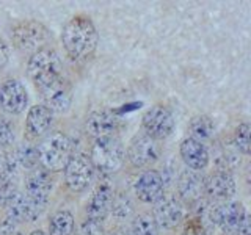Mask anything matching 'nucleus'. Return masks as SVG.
<instances>
[{
	"label": "nucleus",
	"mask_w": 251,
	"mask_h": 235,
	"mask_svg": "<svg viewBox=\"0 0 251 235\" xmlns=\"http://www.w3.org/2000/svg\"><path fill=\"white\" fill-rule=\"evenodd\" d=\"M188 132H190V138L200 141L202 143L204 140H207L212 137L214 133V122L209 116L201 115V116H195L193 119L188 124Z\"/></svg>",
	"instance_id": "4be33fe9"
},
{
	"label": "nucleus",
	"mask_w": 251,
	"mask_h": 235,
	"mask_svg": "<svg viewBox=\"0 0 251 235\" xmlns=\"http://www.w3.org/2000/svg\"><path fill=\"white\" fill-rule=\"evenodd\" d=\"M225 235H231V234H225Z\"/></svg>",
	"instance_id": "473e14b6"
},
{
	"label": "nucleus",
	"mask_w": 251,
	"mask_h": 235,
	"mask_svg": "<svg viewBox=\"0 0 251 235\" xmlns=\"http://www.w3.org/2000/svg\"><path fill=\"white\" fill-rule=\"evenodd\" d=\"M143 129L152 140H165L175 130V116L165 105H154L143 115Z\"/></svg>",
	"instance_id": "0eeeda50"
},
{
	"label": "nucleus",
	"mask_w": 251,
	"mask_h": 235,
	"mask_svg": "<svg viewBox=\"0 0 251 235\" xmlns=\"http://www.w3.org/2000/svg\"><path fill=\"white\" fill-rule=\"evenodd\" d=\"M28 104V94L25 86L16 78L0 85V107L10 115H19Z\"/></svg>",
	"instance_id": "f8f14e48"
},
{
	"label": "nucleus",
	"mask_w": 251,
	"mask_h": 235,
	"mask_svg": "<svg viewBox=\"0 0 251 235\" xmlns=\"http://www.w3.org/2000/svg\"><path fill=\"white\" fill-rule=\"evenodd\" d=\"M30 235H47V234H46V232H43V231H39V229H38V231H33V232H31Z\"/></svg>",
	"instance_id": "2f4dec72"
},
{
	"label": "nucleus",
	"mask_w": 251,
	"mask_h": 235,
	"mask_svg": "<svg viewBox=\"0 0 251 235\" xmlns=\"http://www.w3.org/2000/svg\"><path fill=\"white\" fill-rule=\"evenodd\" d=\"M247 212L242 202L229 201L225 204H218L210 209V221L222 227L225 234H234L237 232L239 226L242 224Z\"/></svg>",
	"instance_id": "6e6552de"
},
{
	"label": "nucleus",
	"mask_w": 251,
	"mask_h": 235,
	"mask_svg": "<svg viewBox=\"0 0 251 235\" xmlns=\"http://www.w3.org/2000/svg\"><path fill=\"white\" fill-rule=\"evenodd\" d=\"M154 212L152 218L157 224V227H163V229H175L176 226L180 224L184 219V206L175 196H162L159 201L154 202Z\"/></svg>",
	"instance_id": "9d476101"
},
{
	"label": "nucleus",
	"mask_w": 251,
	"mask_h": 235,
	"mask_svg": "<svg viewBox=\"0 0 251 235\" xmlns=\"http://www.w3.org/2000/svg\"><path fill=\"white\" fill-rule=\"evenodd\" d=\"M127 235H159V227H157L152 215L141 213L132 221Z\"/></svg>",
	"instance_id": "5701e85b"
},
{
	"label": "nucleus",
	"mask_w": 251,
	"mask_h": 235,
	"mask_svg": "<svg viewBox=\"0 0 251 235\" xmlns=\"http://www.w3.org/2000/svg\"><path fill=\"white\" fill-rule=\"evenodd\" d=\"M71 154V140L63 132H50L36 147L38 162L44 171L57 172L65 169Z\"/></svg>",
	"instance_id": "f03ea898"
},
{
	"label": "nucleus",
	"mask_w": 251,
	"mask_h": 235,
	"mask_svg": "<svg viewBox=\"0 0 251 235\" xmlns=\"http://www.w3.org/2000/svg\"><path fill=\"white\" fill-rule=\"evenodd\" d=\"M127 159L137 168H146L152 164L160 155V146L148 135L133 137L127 147Z\"/></svg>",
	"instance_id": "1a4fd4ad"
},
{
	"label": "nucleus",
	"mask_w": 251,
	"mask_h": 235,
	"mask_svg": "<svg viewBox=\"0 0 251 235\" xmlns=\"http://www.w3.org/2000/svg\"><path fill=\"white\" fill-rule=\"evenodd\" d=\"M118 125H120V119H118V116L113 112H110V110H98V112H93L88 116L85 127L90 137H93L94 140H99L115 137Z\"/></svg>",
	"instance_id": "2eb2a0df"
},
{
	"label": "nucleus",
	"mask_w": 251,
	"mask_h": 235,
	"mask_svg": "<svg viewBox=\"0 0 251 235\" xmlns=\"http://www.w3.org/2000/svg\"><path fill=\"white\" fill-rule=\"evenodd\" d=\"M14 163L18 164V168H25V169H33L35 164L38 163V157H36V149L31 147L28 144L24 143L21 147H18L16 151L11 154Z\"/></svg>",
	"instance_id": "b1692460"
},
{
	"label": "nucleus",
	"mask_w": 251,
	"mask_h": 235,
	"mask_svg": "<svg viewBox=\"0 0 251 235\" xmlns=\"http://www.w3.org/2000/svg\"><path fill=\"white\" fill-rule=\"evenodd\" d=\"M113 215L118 216V218H126L129 216V213L132 212V204L127 198H113V202H112V210Z\"/></svg>",
	"instance_id": "a878e982"
},
{
	"label": "nucleus",
	"mask_w": 251,
	"mask_h": 235,
	"mask_svg": "<svg viewBox=\"0 0 251 235\" xmlns=\"http://www.w3.org/2000/svg\"><path fill=\"white\" fill-rule=\"evenodd\" d=\"M204 188H206V193L210 199L225 204L229 202L235 194V180L229 171L220 169L207 177V180L204 182Z\"/></svg>",
	"instance_id": "4468645a"
},
{
	"label": "nucleus",
	"mask_w": 251,
	"mask_h": 235,
	"mask_svg": "<svg viewBox=\"0 0 251 235\" xmlns=\"http://www.w3.org/2000/svg\"><path fill=\"white\" fill-rule=\"evenodd\" d=\"M8 60H10V47L0 38V69L6 66Z\"/></svg>",
	"instance_id": "c85d7f7f"
},
{
	"label": "nucleus",
	"mask_w": 251,
	"mask_h": 235,
	"mask_svg": "<svg viewBox=\"0 0 251 235\" xmlns=\"http://www.w3.org/2000/svg\"><path fill=\"white\" fill-rule=\"evenodd\" d=\"M13 44L22 52L35 53L38 50L44 49V46L49 43L50 31L44 24L38 21H22L16 24L11 31Z\"/></svg>",
	"instance_id": "20e7f679"
},
{
	"label": "nucleus",
	"mask_w": 251,
	"mask_h": 235,
	"mask_svg": "<svg viewBox=\"0 0 251 235\" xmlns=\"http://www.w3.org/2000/svg\"><path fill=\"white\" fill-rule=\"evenodd\" d=\"M113 191L108 184H102L96 188V191L93 193L91 199L86 206V213H88V219L93 221H102L112 210V202H113Z\"/></svg>",
	"instance_id": "a211bd4d"
},
{
	"label": "nucleus",
	"mask_w": 251,
	"mask_h": 235,
	"mask_svg": "<svg viewBox=\"0 0 251 235\" xmlns=\"http://www.w3.org/2000/svg\"><path fill=\"white\" fill-rule=\"evenodd\" d=\"M61 69L63 66H61V60L58 57V53L53 49L44 47V49L31 53L28 65H27V74L36 88L43 90L47 85L58 80L63 75Z\"/></svg>",
	"instance_id": "7ed1b4c3"
},
{
	"label": "nucleus",
	"mask_w": 251,
	"mask_h": 235,
	"mask_svg": "<svg viewBox=\"0 0 251 235\" xmlns=\"http://www.w3.org/2000/svg\"><path fill=\"white\" fill-rule=\"evenodd\" d=\"M135 194L141 202L151 204L163 196V177L159 171L148 169L141 172L135 182Z\"/></svg>",
	"instance_id": "dca6fc26"
},
{
	"label": "nucleus",
	"mask_w": 251,
	"mask_h": 235,
	"mask_svg": "<svg viewBox=\"0 0 251 235\" xmlns=\"http://www.w3.org/2000/svg\"><path fill=\"white\" fill-rule=\"evenodd\" d=\"M77 235H102V224L99 221L86 219V221L80 226Z\"/></svg>",
	"instance_id": "cd10ccee"
},
{
	"label": "nucleus",
	"mask_w": 251,
	"mask_h": 235,
	"mask_svg": "<svg viewBox=\"0 0 251 235\" xmlns=\"http://www.w3.org/2000/svg\"><path fill=\"white\" fill-rule=\"evenodd\" d=\"M232 144L243 155H247L250 152V124L243 122L235 129Z\"/></svg>",
	"instance_id": "393cba45"
},
{
	"label": "nucleus",
	"mask_w": 251,
	"mask_h": 235,
	"mask_svg": "<svg viewBox=\"0 0 251 235\" xmlns=\"http://www.w3.org/2000/svg\"><path fill=\"white\" fill-rule=\"evenodd\" d=\"M204 182H206V180L202 179V176L198 171L185 169V171H182V174L179 176L177 193H179L180 198L188 201V202L200 201L201 196L206 193Z\"/></svg>",
	"instance_id": "aec40b11"
},
{
	"label": "nucleus",
	"mask_w": 251,
	"mask_h": 235,
	"mask_svg": "<svg viewBox=\"0 0 251 235\" xmlns=\"http://www.w3.org/2000/svg\"><path fill=\"white\" fill-rule=\"evenodd\" d=\"M94 166L86 154H73L65 166V182L74 193L85 191L91 184Z\"/></svg>",
	"instance_id": "423d86ee"
},
{
	"label": "nucleus",
	"mask_w": 251,
	"mask_h": 235,
	"mask_svg": "<svg viewBox=\"0 0 251 235\" xmlns=\"http://www.w3.org/2000/svg\"><path fill=\"white\" fill-rule=\"evenodd\" d=\"M90 159L93 162V166L99 168L102 172H116L123 166L126 152L118 138H99L94 141Z\"/></svg>",
	"instance_id": "39448f33"
},
{
	"label": "nucleus",
	"mask_w": 251,
	"mask_h": 235,
	"mask_svg": "<svg viewBox=\"0 0 251 235\" xmlns=\"http://www.w3.org/2000/svg\"><path fill=\"white\" fill-rule=\"evenodd\" d=\"M50 191H52V180L49 174H47V171L31 169V172L25 179V191H24V194L33 204L44 209L47 201H49Z\"/></svg>",
	"instance_id": "ddd939ff"
},
{
	"label": "nucleus",
	"mask_w": 251,
	"mask_h": 235,
	"mask_svg": "<svg viewBox=\"0 0 251 235\" xmlns=\"http://www.w3.org/2000/svg\"><path fill=\"white\" fill-rule=\"evenodd\" d=\"M61 43L68 57L78 61L94 53L99 43V35L88 16H74L63 27Z\"/></svg>",
	"instance_id": "f257e3e1"
},
{
	"label": "nucleus",
	"mask_w": 251,
	"mask_h": 235,
	"mask_svg": "<svg viewBox=\"0 0 251 235\" xmlns=\"http://www.w3.org/2000/svg\"><path fill=\"white\" fill-rule=\"evenodd\" d=\"M182 235H206V234H204L202 227L192 224V226H188V227H187Z\"/></svg>",
	"instance_id": "7c9ffc66"
},
{
	"label": "nucleus",
	"mask_w": 251,
	"mask_h": 235,
	"mask_svg": "<svg viewBox=\"0 0 251 235\" xmlns=\"http://www.w3.org/2000/svg\"><path fill=\"white\" fill-rule=\"evenodd\" d=\"M53 113L46 105H33L27 113L25 119V135L28 140H36L43 137L52 125Z\"/></svg>",
	"instance_id": "f3484780"
},
{
	"label": "nucleus",
	"mask_w": 251,
	"mask_h": 235,
	"mask_svg": "<svg viewBox=\"0 0 251 235\" xmlns=\"http://www.w3.org/2000/svg\"><path fill=\"white\" fill-rule=\"evenodd\" d=\"M41 96L44 99V104L50 112L57 113H65L66 110L71 107V100H73V88L71 83L66 80L65 77H60L58 80L53 83L47 85L46 88L39 90Z\"/></svg>",
	"instance_id": "9b49d317"
},
{
	"label": "nucleus",
	"mask_w": 251,
	"mask_h": 235,
	"mask_svg": "<svg viewBox=\"0 0 251 235\" xmlns=\"http://www.w3.org/2000/svg\"><path fill=\"white\" fill-rule=\"evenodd\" d=\"M14 143V129L10 121L0 116V146H10Z\"/></svg>",
	"instance_id": "bb28decb"
},
{
	"label": "nucleus",
	"mask_w": 251,
	"mask_h": 235,
	"mask_svg": "<svg viewBox=\"0 0 251 235\" xmlns=\"http://www.w3.org/2000/svg\"><path fill=\"white\" fill-rule=\"evenodd\" d=\"M74 234V216L68 210H58L49 221L47 235H73Z\"/></svg>",
	"instance_id": "412c9836"
},
{
	"label": "nucleus",
	"mask_w": 251,
	"mask_h": 235,
	"mask_svg": "<svg viewBox=\"0 0 251 235\" xmlns=\"http://www.w3.org/2000/svg\"><path fill=\"white\" fill-rule=\"evenodd\" d=\"M180 157L185 162V164L193 171H201L209 164V151L204 146L193 138H185L180 143Z\"/></svg>",
	"instance_id": "6ab92c4d"
},
{
	"label": "nucleus",
	"mask_w": 251,
	"mask_h": 235,
	"mask_svg": "<svg viewBox=\"0 0 251 235\" xmlns=\"http://www.w3.org/2000/svg\"><path fill=\"white\" fill-rule=\"evenodd\" d=\"M237 235H251V226H250V216H248V215H245V218H243L242 224L239 226Z\"/></svg>",
	"instance_id": "c756f323"
}]
</instances>
